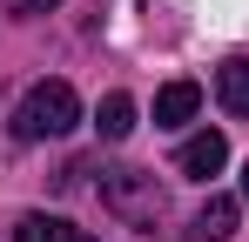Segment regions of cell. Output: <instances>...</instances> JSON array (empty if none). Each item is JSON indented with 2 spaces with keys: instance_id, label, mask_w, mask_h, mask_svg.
Here are the masks:
<instances>
[{
  "instance_id": "1",
  "label": "cell",
  "mask_w": 249,
  "mask_h": 242,
  "mask_svg": "<svg viewBox=\"0 0 249 242\" xmlns=\"http://www.w3.org/2000/svg\"><path fill=\"white\" fill-rule=\"evenodd\" d=\"M81 121V94L68 87V81H34L27 94H20V108H14V141H54V135H68Z\"/></svg>"
},
{
  "instance_id": "2",
  "label": "cell",
  "mask_w": 249,
  "mask_h": 242,
  "mask_svg": "<svg viewBox=\"0 0 249 242\" xmlns=\"http://www.w3.org/2000/svg\"><path fill=\"white\" fill-rule=\"evenodd\" d=\"M101 208L115 222H128V229H162L168 195L148 168H101Z\"/></svg>"
},
{
  "instance_id": "3",
  "label": "cell",
  "mask_w": 249,
  "mask_h": 242,
  "mask_svg": "<svg viewBox=\"0 0 249 242\" xmlns=\"http://www.w3.org/2000/svg\"><path fill=\"white\" fill-rule=\"evenodd\" d=\"M222 161H229V141H222L215 128H202V135H189V141L175 148V168H182L189 182H209V175H222Z\"/></svg>"
},
{
  "instance_id": "4",
  "label": "cell",
  "mask_w": 249,
  "mask_h": 242,
  "mask_svg": "<svg viewBox=\"0 0 249 242\" xmlns=\"http://www.w3.org/2000/svg\"><path fill=\"white\" fill-rule=\"evenodd\" d=\"M196 108H202V87L196 81H168L155 94V128H182V121H196Z\"/></svg>"
},
{
  "instance_id": "5",
  "label": "cell",
  "mask_w": 249,
  "mask_h": 242,
  "mask_svg": "<svg viewBox=\"0 0 249 242\" xmlns=\"http://www.w3.org/2000/svg\"><path fill=\"white\" fill-rule=\"evenodd\" d=\"M236 215H243V208H236L229 195H209L202 215H196V229H189V242H222V236H236Z\"/></svg>"
},
{
  "instance_id": "6",
  "label": "cell",
  "mask_w": 249,
  "mask_h": 242,
  "mask_svg": "<svg viewBox=\"0 0 249 242\" xmlns=\"http://www.w3.org/2000/svg\"><path fill=\"white\" fill-rule=\"evenodd\" d=\"M14 242H94V236L74 229V222H61V215H20L14 222Z\"/></svg>"
},
{
  "instance_id": "7",
  "label": "cell",
  "mask_w": 249,
  "mask_h": 242,
  "mask_svg": "<svg viewBox=\"0 0 249 242\" xmlns=\"http://www.w3.org/2000/svg\"><path fill=\"white\" fill-rule=\"evenodd\" d=\"M215 101L229 108V115H249V61H222V74H215Z\"/></svg>"
},
{
  "instance_id": "8",
  "label": "cell",
  "mask_w": 249,
  "mask_h": 242,
  "mask_svg": "<svg viewBox=\"0 0 249 242\" xmlns=\"http://www.w3.org/2000/svg\"><path fill=\"white\" fill-rule=\"evenodd\" d=\"M94 128H101V141H128V135H135V101H128V94H108V101L94 108Z\"/></svg>"
},
{
  "instance_id": "9",
  "label": "cell",
  "mask_w": 249,
  "mask_h": 242,
  "mask_svg": "<svg viewBox=\"0 0 249 242\" xmlns=\"http://www.w3.org/2000/svg\"><path fill=\"white\" fill-rule=\"evenodd\" d=\"M47 7H61V0H14V14H47Z\"/></svg>"
},
{
  "instance_id": "10",
  "label": "cell",
  "mask_w": 249,
  "mask_h": 242,
  "mask_svg": "<svg viewBox=\"0 0 249 242\" xmlns=\"http://www.w3.org/2000/svg\"><path fill=\"white\" fill-rule=\"evenodd\" d=\"M243 202H249V161H243Z\"/></svg>"
}]
</instances>
